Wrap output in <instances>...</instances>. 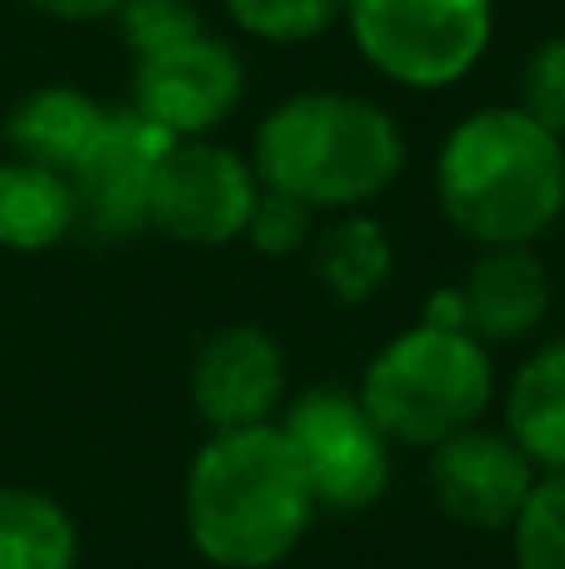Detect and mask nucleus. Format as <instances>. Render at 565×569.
I'll return each mask as SVG.
<instances>
[{
  "label": "nucleus",
  "instance_id": "obj_10",
  "mask_svg": "<svg viewBox=\"0 0 565 569\" xmlns=\"http://www.w3.org/2000/svg\"><path fill=\"white\" fill-rule=\"evenodd\" d=\"M536 480L541 470L516 450V440L506 430H486V425H470V430L430 445L426 455L430 505L460 530H511L516 515L526 510Z\"/></svg>",
  "mask_w": 565,
  "mask_h": 569
},
{
  "label": "nucleus",
  "instance_id": "obj_6",
  "mask_svg": "<svg viewBox=\"0 0 565 569\" xmlns=\"http://www.w3.org/2000/svg\"><path fill=\"white\" fill-rule=\"evenodd\" d=\"M280 435L290 440L320 510H370L390 490V440L366 415L356 390L316 385L286 405Z\"/></svg>",
  "mask_w": 565,
  "mask_h": 569
},
{
  "label": "nucleus",
  "instance_id": "obj_20",
  "mask_svg": "<svg viewBox=\"0 0 565 569\" xmlns=\"http://www.w3.org/2000/svg\"><path fill=\"white\" fill-rule=\"evenodd\" d=\"M116 20H120V40L130 46L136 60L156 56L166 46H180V40L206 30L196 0H120Z\"/></svg>",
  "mask_w": 565,
  "mask_h": 569
},
{
  "label": "nucleus",
  "instance_id": "obj_17",
  "mask_svg": "<svg viewBox=\"0 0 565 569\" xmlns=\"http://www.w3.org/2000/svg\"><path fill=\"white\" fill-rule=\"evenodd\" d=\"M80 530L70 510L46 490H0V569H76Z\"/></svg>",
  "mask_w": 565,
  "mask_h": 569
},
{
  "label": "nucleus",
  "instance_id": "obj_5",
  "mask_svg": "<svg viewBox=\"0 0 565 569\" xmlns=\"http://www.w3.org/2000/svg\"><path fill=\"white\" fill-rule=\"evenodd\" d=\"M346 26L376 76L406 90H446L480 66L496 0H346Z\"/></svg>",
  "mask_w": 565,
  "mask_h": 569
},
{
  "label": "nucleus",
  "instance_id": "obj_7",
  "mask_svg": "<svg viewBox=\"0 0 565 569\" xmlns=\"http://www.w3.org/2000/svg\"><path fill=\"white\" fill-rule=\"evenodd\" d=\"M260 180L246 156L216 140H176L156 166L150 186V230L176 246L220 250L246 236Z\"/></svg>",
  "mask_w": 565,
  "mask_h": 569
},
{
  "label": "nucleus",
  "instance_id": "obj_12",
  "mask_svg": "<svg viewBox=\"0 0 565 569\" xmlns=\"http://www.w3.org/2000/svg\"><path fill=\"white\" fill-rule=\"evenodd\" d=\"M460 300V330L470 340L490 345H516L531 330H541L551 310V276L531 246H500L486 250L466 280L456 284Z\"/></svg>",
  "mask_w": 565,
  "mask_h": 569
},
{
  "label": "nucleus",
  "instance_id": "obj_2",
  "mask_svg": "<svg viewBox=\"0 0 565 569\" xmlns=\"http://www.w3.org/2000/svg\"><path fill=\"white\" fill-rule=\"evenodd\" d=\"M436 200L480 250L531 246L565 216V150L521 106L476 110L440 146Z\"/></svg>",
  "mask_w": 565,
  "mask_h": 569
},
{
  "label": "nucleus",
  "instance_id": "obj_15",
  "mask_svg": "<svg viewBox=\"0 0 565 569\" xmlns=\"http://www.w3.org/2000/svg\"><path fill=\"white\" fill-rule=\"evenodd\" d=\"M506 435L536 470H565V340L536 350L511 375Z\"/></svg>",
  "mask_w": 565,
  "mask_h": 569
},
{
  "label": "nucleus",
  "instance_id": "obj_19",
  "mask_svg": "<svg viewBox=\"0 0 565 569\" xmlns=\"http://www.w3.org/2000/svg\"><path fill=\"white\" fill-rule=\"evenodd\" d=\"M226 10L246 36L270 46H300L336 26L346 16V0H226Z\"/></svg>",
  "mask_w": 565,
  "mask_h": 569
},
{
  "label": "nucleus",
  "instance_id": "obj_16",
  "mask_svg": "<svg viewBox=\"0 0 565 569\" xmlns=\"http://www.w3.org/2000/svg\"><path fill=\"white\" fill-rule=\"evenodd\" d=\"M396 246L370 216H346L310 240V276L336 305H366L390 284Z\"/></svg>",
  "mask_w": 565,
  "mask_h": 569
},
{
  "label": "nucleus",
  "instance_id": "obj_18",
  "mask_svg": "<svg viewBox=\"0 0 565 569\" xmlns=\"http://www.w3.org/2000/svg\"><path fill=\"white\" fill-rule=\"evenodd\" d=\"M516 569H565V470L541 475L526 510L511 525Z\"/></svg>",
  "mask_w": 565,
  "mask_h": 569
},
{
  "label": "nucleus",
  "instance_id": "obj_4",
  "mask_svg": "<svg viewBox=\"0 0 565 569\" xmlns=\"http://www.w3.org/2000/svg\"><path fill=\"white\" fill-rule=\"evenodd\" d=\"M356 395L390 445L430 450L480 425L496 400V365L466 330L420 320L416 330H400L390 345H380Z\"/></svg>",
  "mask_w": 565,
  "mask_h": 569
},
{
  "label": "nucleus",
  "instance_id": "obj_9",
  "mask_svg": "<svg viewBox=\"0 0 565 569\" xmlns=\"http://www.w3.org/2000/svg\"><path fill=\"white\" fill-rule=\"evenodd\" d=\"M240 100H246V66L236 46L210 30L136 60L130 106L176 140H206L236 116Z\"/></svg>",
  "mask_w": 565,
  "mask_h": 569
},
{
  "label": "nucleus",
  "instance_id": "obj_3",
  "mask_svg": "<svg viewBox=\"0 0 565 569\" xmlns=\"http://www.w3.org/2000/svg\"><path fill=\"white\" fill-rule=\"evenodd\" d=\"M250 166L266 190L306 200L310 210H360L406 170L396 116L346 90H300L256 126Z\"/></svg>",
  "mask_w": 565,
  "mask_h": 569
},
{
  "label": "nucleus",
  "instance_id": "obj_8",
  "mask_svg": "<svg viewBox=\"0 0 565 569\" xmlns=\"http://www.w3.org/2000/svg\"><path fill=\"white\" fill-rule=\"evenodd\" d=\"M170 146L176 136H166L136 106H110L100 140L70 170L80 230L96 240H136L140 230H150V186Z\"/></svg>",
  "mask_w": 565,
  "mask_h": 569
},
{
  "label": "nucleus",
  "instance_id": "obj_14",
  "mask_svg": "<svg viewBox=\"0 0 565 569\" xmlns=\"http://www.w3.org/2000/svg\"><path fill=\"white\" fill-rule=\"evenodd\" d=\"M80 230L70 176L10 156L0 160V250L40 256Z\"/></svg>",
  "mask_w": 565,
  "mask_h": 569
},
{
  "label": "nucleus",
  "instance_id": "obj_21",
  "mask_svg": "<svg viewBox=\"0 0 565 569\" xmlns=\"http://www.w3.org/2000/svg\"><path fill=\"white\" fill-rule=\"evenodd\" d=\"M246 240H250V250L266 260L300 256V250L316 240V210L296 196H280V190L260 186L256 210H250V220H246Z\"/></svg>",
  "mask_w": 565,
  "mask_h": 569
},
{
  "label": "nucleus",
  "instance_id": "obj_22",
  "mask_svg": "<svg viewBox=\"0 0 565 569\" xmlns=\"http://www.w3.org/2000/svg\"><path fill=\"white\" fill-rule=\"evenodd\" d=\"M521 110L565 140V36L541 40L521 66Z\"/></svg>",
  "mask_w": 565,
  "mask_h": 569
},
{
  "label": "nucleus",
  "instance_id": "obj_1",
  "mask_svg": "<svg viewBox=\"0 0 565 569\" xmlns=\"http://www.w3.org/2000/svg\"><path fill=\"white\" fill-rule=\"evenodd\" d=\"M316 510L280 425L210 435L186 470L190 550L216 569H276L306 540Z\"/></svg>",
  "mask_w": 565,
  "mask_h": 569
},
{
  "label": "nucleus",
  "instance_id": "obj_13",
  "mask_svg": "<svg viewBox=\"0 0 565 569\" xmlns=\"http://www.w3.org/2000/svg\"><path fill=\"white\" fill-rule=\"evenodd\" d=\"M110 106H100L96 96L76 86H40L26 100H16V110L6 116V140L20 160L46 170H70L90 156V146L106 130Z\"/></svg>",
  "mask_w": 565,
  "mask_h": 569
},
{
  "label": "nucleus",
  "instance_id": "obj_23",
  "mask_svg": "<svg viewBox=\"0 0 565 569\" xmlns=\"http://www.w3.org/2000/svg\"><path fill=\"white\" fill-rule=\"evenodd\" d=\"M26 10H36V16H46V20H106V16H116L120 10V0H20Z\"/></svg>",
  "mask_w": 565,
  "mask_h": 569
},
{
  "label": "nucleus",
  "instance_id": "obj_11",
  "mask_svg": "<svg viewBox=\"0 0 565 569\" xmlns=\"http://www.w3.org/2000/svg\"><path fill=\"white\" fill-rule=\"evenodd\" d=\"M286 350L260 325H226L206 335L190 360V405L210 435L276 425L286 405Z\"/></svg>",
  "mask_w": 565,
  "mask_h": 569
}]
</instances>
